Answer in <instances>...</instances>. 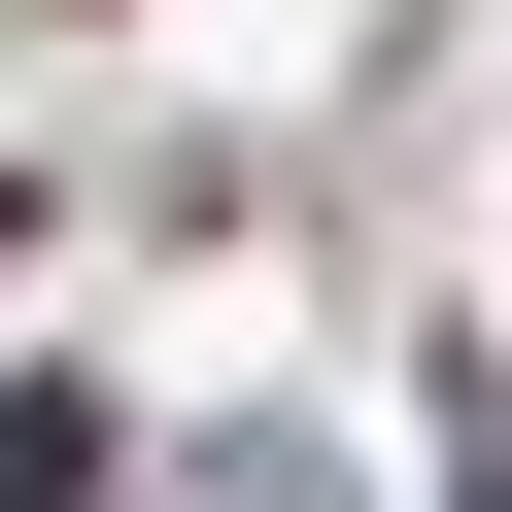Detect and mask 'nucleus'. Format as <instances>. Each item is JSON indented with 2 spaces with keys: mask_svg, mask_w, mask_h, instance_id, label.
<instances>
[{
  "mask_svg": "<svg viewBox=\"0 0 512 512\" xmlns=\"http://www.w3.org/2000/svg\"><path fill=\"white\" fill-rule=\"evenodd\" d=\"M0 512H103V410H0Z\"/></svg>",
  "mask_w": 512,
  "mask_h": 512,
  "instance_id": "obj_1",
  "label": "nucleus"
}]
</instances>
